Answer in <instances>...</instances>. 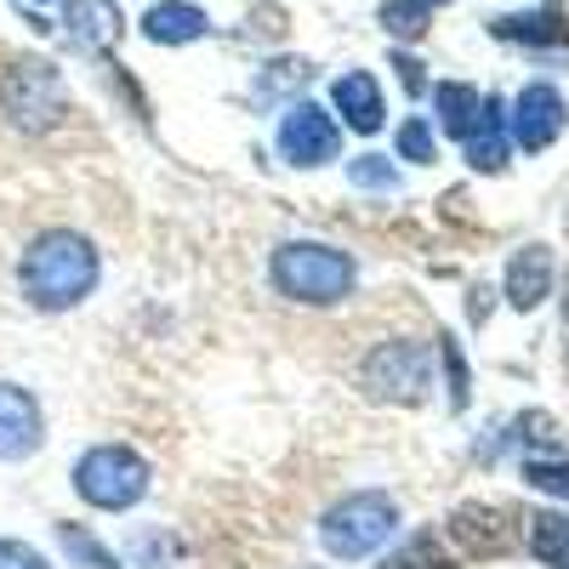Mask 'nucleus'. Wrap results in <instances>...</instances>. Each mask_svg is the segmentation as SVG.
<instances>
[{
	"mask_svg": "<svg viewBox=\"0 0 569 569\" xmlns=\"http://www.w3.org/2000/svg\"><path fill=\"white\" fill-rule=\"evenodd\" d=\"M382 569H456V563H450V552L433 536H410L399 552L382 558Z\"/></svg>",
	"mask_w": 569,
	"mask_h": 569,
	"instance_id": "obj_19",
	"label": "nucleus"
},
{
	"mask_svg": "<svg viewBox=\"0 0 569 569\" xmlns=\"http://www.w3.org/2000/svg\"><path fill=\"white\" fill-rule=\"evenodd\" d=\"M461 142H467V166L472 171H501L507 166V109L496 98H485L479 120H472V131Z\"/></svg>",
	"mask_w": 569,
	"mask_h": 569,
	"instance_id": "obj_15",
	"label": "nucleus"
},
{
	"mask_svg": "<svg viewBox=\"0 0 569 569\" xmlns=\"http://www.w3.org/2000/svg\"><path fill=\"white\" fill-rule=\"evenodd\" d=\"M0 569H52L29 541H0Z\"/></svg>",
	"mask_w": 569,
	"mask_h": 569,
	"instance_id": "obj_27",
	"label": "nucleus"
},
{
	"mask_svg": "<svg viewBox=\"0 0 569 569\" xmlns=\"http://www.w3.org/2000/svg\"><path fill=\"white\" fill-rule=\"evenodd\" d=\"M399 160H410V166H433V160H439V137H433V126H427V120H405V126H399Z\"/></svg>",
	"mask_w": 569,
	"mask_h": 569,
	"instance_id": "obj_22",
	"label": "nucleus"
},
{
	"mask_svg": "<svg viewBox=\"0 0 569 569\" xmlns=\"http://www.w3.org/2000/svg\"><path fill=\"white\" fill-rule=\"evenodd\" d=\"M563 313H569V297H563Z\"/></svg>",
	"mask_w": 569,
	"mask_h": 569,
	"instance_id": "obj_29",
	"label": "nucleus"
},
{
	"mask_svg": "<svg viewBox=\"0 0 569 569\" xmlns=\"http://www.w3.org/2000/svg\"><path fill=\"white\" fill-rule=\"evenodd\" d=\"M479 91H472L467 80H445V86H433V109H439V126L450 131V137H467L472 131V120H479Z\"/></svg>",
	"mask_w": 569,
	"mask_h": 569,
	"instance_id": "obj_17",
	"label": "nucleus"
},
{
	"mask_svg": "<svg viewBox=\"0 0 569 569\" xmlns=\"http://www.w3.org/2000/svg\"><path fill=\"white\" fill-rule=\"evenodd\" d=\"M525 485L530 490H547V496H558V501H569V461H525Z\"/></svg>",
	"mask_w": 569,
	"mask_h": 569,
	"instance_id": "obj_23",
	"label": "nucleus"
},
{
	"mask_svg": "<svg viewBox=\"0 0 569 569\" xmlns=\"http://www.w3.org/2000/svg\"><path fill=\"white\" fill-rule=\"evenodd\" d=\"M393 69H399V80H405V91H410V98H421V91H427V69H421V58H410V52H393Z\"/></svg>",
	"mask_w": 569,
	"mask_h": 569,
	"instance_id": "obj_28",
	"label": "nucleus"
},
{
	"mask_svg": "<svg viewBox=\"0 0 569 569\" xmlns=\"http://www.w3.org/2000/svg\"><path fill=\"white\" fill-rule=\"evenodd\" d=\"M74 496L98 512H126L149 496V461L131 445H98L74 461Z\"/></svg>",
	"mask_w": 569,
	"mask_h": 569,
	"instance_id": "obj_4",
	"label": "nucleus"
},
{
	"mask_svg": "<svg viewBox=\"0 0 569 569\" xmlns=\"http://www.w3.org/2000/svg\"><path fill=\"white\" fill-rule=\"evenodd\" d=\"M273 149H279L284 166L313 171V166H325V160H337V154H342V126L325 114V103H297L291 114L279 120Z\"/></svg>",
	"mask_w": 569,
	"mask_h": 569,
	"instance_id": "obj_7",
	"label": "nucleus"
},
{
	"mask_svg": "<svg viewBox=\"0 0 569 569\" xmlns=\"http://www.w3.org/2000/svg\"><path fill=\"white\" fill-rule=\"evenodd\" d=\"M98 246L74 228H46L40 240L23 251V268H18V284L23 297L40 308V313H69L80 308L91 291H98Z\"/></svg>",
	"mask_w": 569,
	"mask_h": 569,
	"instance_id": "obj_1",
	"label": "nucleus"
},
{
	"mask_svg": "<svg viewBox=\"0 0 569 569\" xmlns=\"http://www.w3.org/2000/svg\"><path fill=\"white\" fill-rule=\"evenodd\" d=\"M63 23L80 46H91V52H109L126 34V18H120L114 0H63Z\"/></svg>",
	"mask_w": 569,
	"mask_h": 569,
	"instance_id": "obj_13",
	"label": "nucleus"
},
{
	"mask_svg": "<svg viewBox=\"0 0 569 569\" xmlns=\"http://www.w3.org/2000/svg\"><path fill=\"white\" fill-rule=\"evenodd\" d=\"M359 376H365V393L370 399L421 405L427 388H433V353H427L421 342H382V348L365 353Z\"/></svg>",
	"mask_w": 569,
	"mask_h": 569,
	"instance_id": "obj_6",
	"label": "nucleus"
},
{
	"mask_svg": "<svg viewBox=\"0 0 569 569\" xmlns=\"http://www.w3.org/2000/svg\"><path fill=\"white\" fill-rule=\"evenodd\" d=\"M530 552L547 569H569V518L563 512H536L530 518Z\"/></svg>",
	"mask_w": 569,
	"mask_h": 569,
	"instance_id": "obj_18",
	"label": "nucleus"
},
{
	"mask_svg": "<svg viewBox=\"0 0 569 569\" xmlns=\"http://www.w3.org/2000/svg\"><path fill=\"white\" fill-rule=\"evenodd\" d=\"M142 34L154 46H188V40H206L211 34V18L188 0H160V7L142 12Z\"/></svg>",
	"mask_w": 569,
	"mask_h": 569,
	"instance_id": "obj_14",
	"label": "nucleus"
},
{
	"mask_svg": "<svg viewBox=\"0 0 569 569\" xmlns=\"http://www.w3.org/2000/svg\"><path fill=\"white\" fill-rule=\"evenodd\" d=\"M330 109L342 114V126H348V131H365V137H376V131H382V120H388L382 86H376L365 69L337 74V86H330Z\"/></svg>",
	"mask_w": 569,
	"mask_h": 569,
	"instance_id": "obj_11",
	"label": "nucleus"
},
{
	"mask_svg": "<svg viewBox=\"0 0 569 569\" xmlns=\"http://www.w3.org/2000/svg\"><path fill=\"white\" fill-rule=\"evenodd\" d=\"M302 80H308V63H302V58H284V63H268L262 91H291V86H302Z\"/></svg>",
	"mask_w": 569,
	"mask_h": 569,
	"instance_id": "obj_25",
	"label": "nucleus"
},
{
	"mask_svg": "<svg viewBox=\"0 0 569 569\" xmlns=\"http://www.w3.org/2000/svg\"><path fill=\"white\" fill-rule=\"evenodd\" d=\"M376 18H382V29H388V34L416 40V34L427 29V18H433V0H388V7L376 12Z\"/></svg>",
	"mask_w": 569,
	"mask_h": 569,
	"instance_id": "obj_20",
	"label": "nucleus"
},
{
	"mask_svg": "<svg viewBox=\"0 0 569 569\" xmlns=\"http://www.w3.org/2000/svg\"><path fill=\"white\" fill-rule=\"evenodd\" d=\"M399 530V507L382 496V490H359L348 501H337L325 518H319V547L330 558H370L388 536Z\"/></svg>",
	"mask_w": 569,
	"mask_h": 569,
	"instance_id": "obj_5",
	"label": "nucleus"
},
{
	"mask_svg": "<svg viewBox=\"0 0 569 569\" xmlns=\"http://www.w3.org/2000/svg\"><path fill=\"white\" fill-rule=\"evenodd\" d=\"M58 541H63V552H69L80 569H120V558H114L103 541H91L80 525H58Z\"/></svg>",
	"mask_w": 569,
	"mask_h": 569,
	"instance_id": "obj_21",
	"label": "nucleus"
},
{
	"mask_svg": "<svg viewBox=\"0 0 569 569\" xmlns=\"http://www.w3.org/2000/svg\"><path fill=\"white\" fill-rule=\"evenodd\" d=\"M0 114L12 131L40 137L69 114V86L46 58H12L0 69Z\"/></svg>",
	"mask_w": 569,
	"mask_h": 569,
	"instance_id": "obj_3",
	"label": "nucleus"
},
{
	"mask_svg": "<svg viewBox=\"0 0 569 569\" xmlns=\"http://www.w3.org/2000/svg\"><path fill=\"white\" fill-rule=\"evenodd\" d=\"M547 291H552V251L547 246H525L507 262V302L518 313H530V308L547 302Z\"/></svg>",
	"mask_w": 569,
	"mask_h": 569,
	"instance_id": "obj_12",
	"label": "nucleus"
},
{
	"mask_svg": "<svg viewBox=\"0 0 569 569\" xmlns=\"http://www.w3.org/2000/svg\"><path fill=\"white\" fill-rule=\"evenodd\" d=\"M563 120H569V109H563V98L552 86H525L512 98V114H507V126H512V142L525 154H541V149H552L558 142V131H563Z\"/></svg>",
	"mask_w": 569,
	"mask_h": 569,
	"instance_id": "obj_8",
	"label": "nucleus"
},
{
	"mask_svg": "<svg viewBox=\"0 0 569 569\" xmlns=\"http://www.w3.org/2000/svg\"><path fill=\"white\" fill-rule=\"evenodd\" d=\"M268 279L279 297L291 302H308V308H337L348 302L353 279H359V262L337 246H313V240H291L279 246L273 262H268Z\"/></svg>",
	"mask_w": 569,
	"mask_h": 569,
	"instance_id": "obj_2",
	"label": "nucleus"
},
{
	"mask_svg": "<svg viewBox=\"0 0 569 569\" xmlns=\"http://www.w3.org/2000/svg\"><path fill=\"white\" fill-rule=\"evenodd\" d=\"M348 177H353L359 188H382V194H388V188H399V171H393L382 154H359V160H348Z\"/></svg>",
	"mask_w": 569,
	"mask_h": 569,
	"instance_id": "obj_24",
	"label": "nucleus"
},
{
	"mask_svg": "<svg viewBox=\"0 0 569 569\" xmlns=\"http://www.w3.org/2000/svg\"><path fill=\"white\" fill-rule=\"evenodd\" d=\"M450 536L467 558H501L512 547V525L501 507H485V501H467L450 512Z\"/></svg>",
	"mask_w": 569,
	"mask_h": 569,
	"instance_id": "obj_10",
	"label": "nucleus"
},
{
	"mask_svg": "<svg viewBox=\"0 0 569 569\" xmlns=\"http://www.w3.org/2000/svg\"><path fill=\"white\" fill-rule=\"evenodd\" d=\"M40 439H46V416H40L34 393L18 382H0V461L34 456Z\"/></svg>",
	"mask_w": 569,
	"mask_h": 569,
	"instance_id": "obj_9",
	"label": "nucleus"
},
{
	"mask_svg": "<svg viewBox=\"0 0 569 569\" xmlns=\"http://www.w3.org/2000/svg\"><path fill=\"white\" fill-rule=\"evenodd\" d=\"M439 353H445V370H450V405L461 410V405H467V359L456 353V342H450V337L439 342Z\"/></svg>",
	"mask_w": 569,
	"mask_h": 569,
	"instance_id": "obj_26",
	"label": "nucleus"
},
{
	"mask_svg": "<svg viewBox=\"0 0 569 569\" xmlns=\"http://www.w3.org/2000/svg\"><path fill=\"white\" fill-rule=\"evenodd\" d=\"M490 34H496V40H525V46H558V40H563V12H558V7L512 12V18H496Z\"/></svg>",
	"mask_w": 569,
	"mask_h": 569,
	"instance_id": "obj_16",
	"label": "nucleus"
}]
</instances>
